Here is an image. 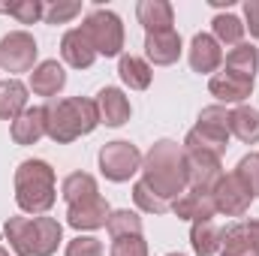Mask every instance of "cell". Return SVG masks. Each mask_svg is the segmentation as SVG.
I'll return each mask as SVG.
<instances>
[{"instance_id": "cell-31", "label": "cell", "mask_w": 259, "mask_h": 256, "mask_svg": "<svg viewBox=\"0 0 259 256\" xmlns=\"http://www.w3.org/2000/svg\"><path fill=\"white\" fill-rule=\"evenodd\" d=\"M0 12L12 15L18 24H36L46 12L42 0H12V3H0Z\"/></svg>"}, {"instance_id": "cell-18", "label": "cell", "mask_w": 259, "mask_h": 256, "mask_svg": "<svg viewBox=\"0 0 259 256\" xmlns=\"http://www.w3.org/2000/svg\"><path fill=\"white\" fill-rule=\"evenodd\" d=\"M223 64V49L211 33H196L190 42V66L193 72H217V66Z\"/></svg>"}, {"instance_id": "cell-11", "label": "cell", "mask_w": 259, "mask_h": 256, "mask_svg": "<svg viewBox=\"0 0 259 256\" xmlns=\"http://www.w3.org/2000/svg\"><path fill=\"white\" fill-rule=\"evenodd\" d=\"M208 91L211 97H217V103H244L250 94H253V78H244L238 72H229V69H220L208 78Z\"/></svg>"}, {"instance_id": "cell-20", "label": "cell", "mask_w": 259, "mask_h": 256, "mask_svg": "<svg viewBox=\"0 0 259 256\" xmlns=\"http://www.w3.org/2000/svg\"><path fill=\"white\" fill-rule=\"evenodd\" d=\"M220 256H259V247L253 241V232H250V223L238 220V223L223 229Z\"/></svg>"}, {"instance_id": "cell-13", "label": "cell", "mask_w": 259, "mask_h": 256, "mask_svg": "<svg viewBox=\"0 0 259 256\" xmlns=\"http://www.w3.org/2000/svg\"><path fill=\"white\" fill-rule=\"evenodd\" d=\"M94 103H97V112H100V124H106V127H124L130 121L133 109H130V100L121 88H103Z\"/></svg>"}, {"instance_id": "cell-3", "label": "cell", "mask_w": 259, "mask_h": 256, "mask_svg": "<svg viewBox=\"0 0 259 256\" xmlns=\"http://www.w3.org/2000/svg\"><path fill=\"white\" fill-rule=\"evenodd\" d=\"M58 199L55 169L46 160H24L15 169V202L24 214H46Z\"/></svg>"}, {"instance_id": "cell-8", "label": "cell", "mask_w": 259, "mask_h": 256, "mask_svg": "<svg viewBox=\"0 0 259 256\" xmlns=\"http://www.w3.org/2000/svg\"><path fill=\"white\" fill-rule=\"evenodd\" d=\"M214 205H217V211L220 214H226V217H244L247 211H250V202H253V196L250 190L241 184V178L232 172V175H226L223 172V178L214 184Z\"/></svg>"}, {"instance_id": "cell-32", "label": "cell", "mask_w": 259, "mask_h": 256, "mask_svg": "<svg viewBox=\"0 0 259 256\" xmlns=\"http://www.w3.org/2000/svg\"><path fill=\"white\" fill-rule=\"evenodd\" d=\"M133 202H136L139 211H145V214H166V211H172V205H169L163 196H157L145 181H136V184H133Z\"/></svg>"}, {"instance_id": "cell-29", "label": "cell", "mask_w": 259, "mask_h": 256, "mask_svg": "<svg viewBox=\"0 0 259 256\" xmlns=\"http://www.w3.org/2000/svg\"><path fill=\"white\" fill-rule=\"evenodd\" d=\"M61 196L66 199V205L91 199V196H97V178L88 175V172H72V175H66L64 184H61Z\"/></svg>"}, {"instance_id": "cell-14", "label": "cell", "mask_w": 259, "mask_h": 256, "mask_svg": "<svg viewBox=\"0 0 259 256\" xmlns=\"http://www.w3.org/2000/svg\"><path fill=\"white\" fill-rule=\"evenodd\" d=\"M145 55L154 66H172L181 58V36L172 30H160V33H148L145 36Z\"/></svg>"}, {"instance_id": "cell-36", "label": "cell", "mask_w": 259, "mask_h": 256, "mask_svg": "<svg viewBox=\"0 0 259 256\" xmlns=\"http://www.w3.org/2000/svg\"><path fill=\"white\" fill-rule=\"evenodd\" d=\"M109 256H148V244H145L142 235L115 238V241H112V253Z\"/></svg>"}, {"instance_id": "cell-6", "label": "cell", "mask_w": 259, "mask_h": 256, "mask_svg": "<svg viewBox=\"0 0 259 256\" xmlns=\"http://www.w3.org/2000/svg\"><path fill=\"white\" fill-rule=\"evenodd\" d=\"M142 169V151L127 142V139H115V142H106L100 148V172L115 181V184H124L130 181L136 172Z\"/></svg>"}, {"instance_id": "cell-22", "label": "cell", "mask_w": 259, "mask_h": 256, "mask_svg": "<svg viewBox=\"0 0 259 256\" xmlns=\"http://www.w3.org/2000/svg\"><path fill=\"white\" fill-rule=\"evenodd\" d=\"M27 109V84L18 78L0 81V121H15Z\"/></svg>"}, {"instance_id": "cell-9", "label": "cell", "mask_w": 259, "mask_h": 256, "mask_svg": "<svg viewBox=\"0 0 259 256\" xmlns=\"http://www.w3.org/2000/svg\"><path fill=\"white\" fill-rule=\"evenodd\" d=\"M184 172H187V187L205 193H211L214 184L223 178L220 157L205 154V151H184Z\"/></svg>"}, {"instance_id": "cell-2", "label": "cell", "mask_w": 259, "mask_h": 256, "mask_svg": "<svg viewBox=\"0 0 259 256\" xmlns=\"http://www.w3.org/2000/svg\"><path fill=\"white\" fill-rule=\"evenodd\" d=\"M100 124L97 103L88 97H66L46 106V136L58 145H69L88 133H94Z\"/></svg>"}, {"instance_id": "cell-38", "label": "cell", "mask_w": 259, "mask_h": 256, "mask_svg": "<svg viewBox=\"0 0 259 256\" xmlns=\"http://www.w3.org/2000/svg\"><path fill=\"white\" fill-rule=\"evenodd\" d=\"M250 232H253V241H256V247H259V220H250Z\"/></svg>"}, {"instance_id": "cell-37", "label": "cell", "mask_w": 259, "mask_h": 256, "mask_svg": "<svg viewBox=\"0 0 259 256\" xmlns=\"http://www.w3.org/2000/svg\"><path fill=\"white\" fill-rule=\"evenodd\" d=\"M244 30L259 39V0H247L244 3Z\"/></svg>"}, {"instance_id": "cell-26", "label": "cell", "mask_w": 259, "mask_h": 256, "mask_svg": "<svg viewBox=\"0 0 259 256\" xmlns=\"http://www.w3.org/2000/svg\"><path fill=\"white\" fill-rule=\"evenodd\" d=\"M118 75H121V81L127 84L130 91H145V88H151L154 69H151L148 61H142V58H136V55H121Z\"/></svg>"}, {"instance_id": "cell-1", "label": "cell", "mask_w": 259, "mask_h": 256, "mask_svg": "<svg viewBox=\"0 0 259 256\" xmlns=\"http://www.w3.org/2000/svg\"><path fill=\"white\" fill-rule=\"evenodd\" d=\"M142 181L169 199H178L181 193L187 190V172H184V145L172 142V139H160L151 145V151L142 157Z\"/></svg>"}, {"instance_id": "cell-30", "label": "cell", "mask_w": 259, "mask_h": 256, "mask_svg": "<svg viewBox=\"0 0 259 256\" xmlns=\"http://www.w3.org/2000/svg\"><path fill=\"white\" fill-rule=\"evenodd\" d=\"M112 241L115 238H130V235H142V217L130 208H121V211H112L109 214V223H106Z\"/></svg>"}, {"instance_id": "cell-25", "label": "cell", "mask_w": 259, "mask_h": 256, "mask_svg": "<svg viewBox=\"0 0 259 256\" xmlns=\"http://www.w3.org/2000/svg\"><path fill=\"white\" fill-rule=\"evenodd\" d=\"M190 244H193L196 256H214L220 253V244H223V229L214 223V220H199L190 229Z\"/></svg>"}, {"instance_id": "cell-28", "label": "cell", "mask_w": 259, "mask_h": 256, "mask_svg": "<svg viewBox=\"0 0 259 256\" xmlns=\"http://www.w3.org/2000/svg\"><path fill=\"white\" fill-rule=\"evenodd\" d=\"M256 66H259V49L250 46V42H241V46L229 49L223 69L238 72V75H244V78H253V75H256Z\"/></svg>"}, {"instance_id": "cell-35", "label": "cell", "mask_w": 259, "mask_h": 256, "mask_svg": "<svg viewBox=\"0 0 259 256\" xmlns=\"http://www.w3.org/2000/svg\"><path fill=\"white\" fill-rule=\"evenodd\" d=\"M64 256H103V244H100V238H94V235H75V238L66 244Z\"/></svg>"}, {"instance_id": "cell-33", "label": "cell", "mask_w": 259, "mask_h": 256, "mask_svg": "<svg viewBox=\"0 0 259 256\" xmlns=\"http://www.w3.org/2000/svg\"><path fill=\"white\" fill-rule=\"evenodd\" d=\"M235 175H238L241 184L250 190V196L259 199V154H247V157H241L238 166H235Z\"/></svg>"}, {"instance_id": "cell-4", "label": "cell", "mask_w": 259, "mask_h": 256, "mask_svg": "<svg viewBox=\"0 0 259 256\" xmlns=\"http://www.w3.org/2000/svg\"><path fill=\"white\" fill-rule=\"evenodd\" d=\"M229 109L226 106H205L196 118V127L184 136V151H205L214 157H223L229 148Z\"/></svg>"}, {"instance_id": "cell-7", "label": "cell", "mask_w": 259, "mask_h": 256, "mask_svg": "<svg viewBox=\"0 0 259 256\" xmlns=\"http://www.w3.org/2000/svg\"><path fill=\"white\" fill-rule=\"evenodd\" d=\"M36 39L27 30H12L0 39V69L3 72H33L36 66Z\"/></svg>"}, {"instance_id": "cell-17", "label": "cell", "mask_w": 259, "mask_h": 256, "mask_svg": "<svg viewBox=\"0 0 259 256\" xmlns=\"http://www.w3.org/2000/svg\"><path fill=\"white\" fill-rule=\"evenodd\" d=\"M12 142L15 145H36L46 136V106H30L12 121Z\"/></svg>"}, {"instance_id": "cell-39", "label": "cell", "mask_w": 259, "mask_h": 256, "mask_svg": "<svg viewBox=\"0 0 259 256\" xmlns=\"http://www.w3.org/2000/svg\"><path fill=\"white\" fill-rule=\"evenodd\" d=\"M0 256H9V253H6V250H3V247H0Z\"/></svg>"}, {"instance_id": "cell-16", "label": "cell", "mask_w": 259, "mask_h": 256, "mask_svg": "<svg viewBox=\"0 0 259 256\" xmlns=\"http://www.w3.org/2000/svg\"><path fill=\"white\" fill-rule=\"evenodd\" d=\"M136 18L148 33H160V30H172L175 9H172L169 0H139L136 3Z\"/></svg>"}, {"instance_id": "cell-5", "label": "cell", "mask_w": 259, "mask_h": 256, "mask_svg": "<svg viewBox=\"0 0 259 256\" xmlns=\"http://www.w3.org/2000/svg\"><path fill=\"white\" fill-rule=\"evenodd\" d=\"M81 30L88 33V39H91L97 55H103V58H118L121 55V49H124V24H121V18L112 9L88 12Z\"/></svg>"}, {"instance_id": "cell-10", "label": "cell", "mask_w": 259, "mask_h": 256, "mask_svg": "<svg viewBox=\"0 0 259 256\" xmlns=\"http://www.w3.org/2000/svg\"><path fill=\"white\" fill-rule=\"evenodd\" d=\"M109 214H112V208H109V202L100 193L91 196V199H81V202L66 205V223L72 229H78V232H91V229L106 226L109 223Z\"/></svg>"}, {"instance_id": "cell-40", "label": "cell", "mask_w": 259, "mask_h": 256, "mask_svg": "<svg viewBox=\"0 0 259 256\" xmlns=\"http://www.w3.org/2000/svg\"><path fill=\"white\" fill-rule=\"evenodd\" d=\"M166 256H184V253H166Z\"/></svg>"}, {"instance_id": "cell-15", "label": "cell", "mask_w": 259, "mask_h": 256, "mask_svg": "<svg viewBox=\"0 0 259 256\" xmlns=\"http://www.w3.org/2000/svg\"><path fill=\"white\" fill-rule=\"evenodd\" d=\"M61 58H64L72 69H88V66H94L97 52H94V46H91V39H88V33H84L81 27H72V30L64 33V39H61Z\"/></svg>"}, {"instance_id": "cell-23", "label": "cell", "mask_w": 259, "mask_h": 256, "mask_svg": "<svg viewBox=\"0 0 259 256\" xmlns=\"http://www.w3.org/2000/svg\"><path fill=\"white\" fill-rule=\"evenodd\" d=\"M229 133L244 142V145H256L259 142V109L253 106H238L229 112Z\"/></svg>"}, {"instance_id": "cell-12", "label": "cell", "mask_w": 259, "mask_h": 256, "mask_svg": "<svg viewBox=\"0 0 259 256\" xmlns=\"http://www.w3.org/2000/svg\"><path fill=\"white\" fill-rule=\"evenodd\" d=\"M172 214L178 220H190V223H199V220H214L217 214V205H214V196L205 190H187L181 193L178 199H172Z\"/></svg>"}, {"instance_id": "cell-24", "label": "cell", "mask_w": 259, "mask_h": 256, "mask_svg": "<svg viewBox=\"0 0 259 256\" xmlns=\"http://www.w3.org/2000/svg\"><path fill=\"white\" fill-rule=\"evenodd\" d=\"M3 235L18 256H33V217H9L3 223Z\"/></svg>"}, {"instance_id": "cell-21", "label": "cell", "mask_w": 259, "mask_h": 256, "mask_svg": "<svg viewBox=\"0 0 259 256\" xmlns=\"http://www.w3.org/2000/svg\"><path fill=\"white\" fill-rule=\"evenodd\" d=\"M64 241V226L55 217H33V256L58 253Z\"/></svg>"}, {"instance_id": "cell-19", "label": "cell", "mask_w": 259, "mask_h": 256, "mask_svg": "<svg viewBox=\"0 0 259 256\" xmlns=\"http://www.w3.org/2000/svg\"><path fill=\"white\" fill-rule=\"evenodd\" d=\"M66 84V69L58 61H42L30 72V91L36 97H58Z\"/></svg>"}, {"instance_id": "cell-34", "label": "cell", "mask_w": 259, "mask_h": 256, "mask_svg": "<svg viewBox=\"0 0 259 256\" xmlns=\"http://www.w3.org/2000/svg\"><path fill=\"white\" fill-rule=\"evenodd\" d=\"M78 12H81V3H75V0H55V3L46 6L42 18H46V24H66Z\"/></svg>"}, {"instance_id": "cell-27", "label": "cell", "mask_w": 259, "mask_h": 256, "mask_svg": "<svg viewBox=\"0 0 259 256\" xmlns=\"http://www.w3.org/2000/svg\"><path fill=\"white\" fill-rule=\"evenodd\" d=\"M211 36L220 42V46H241L244 42V21L238 18V15H232V12H220V15H214V21H211Z\"/></svg>"}]
</instances>
